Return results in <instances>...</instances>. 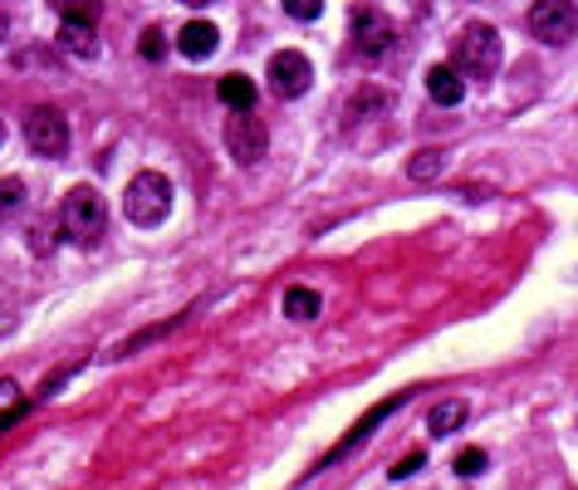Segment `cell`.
I'll list each match as a JSON object with an SVG mask.
<instances>
[{"label": "cell", "instance_id": "603a6c76", "mask_svg": "<svg viewBox=\"0 0 578 490\" xmlns=\"http://www.w3.org/2000/svg\"><path fill=\"white\" fill-rule=\"evenodd\" d=\"M412 471H422V452H407L403 461L393 466V476H397V481H403V476H412Z\"/></svg>", "mask_w": 578, "mask_h": 490}, {"label": "cell", "instance_id": "7c38bea8", "mask_svg": "<svg viewBox=\"0 0 578 490\" xmlns=\"http://www.w3.org/2000/svg\"><path fill=\"white\" fill-rule=\"evenodd\" d=\"M59 45H65L73 59H93V55H99V39H93V20H65V25H59Z\"/></svg>", "mask_w": 578, "mask_h": 490}, {"label": "cell", "instance_id": "9a60e30c", "mask_svg": "<svg viewBox=\"0 0 578 490\" xmlns=\"http://www.w3.org/2000/svg\"><path fill=\"white\" fill-rule=\"evenodd\" d=\"M285 315L290 319H314V315H319V295H314V289H304V285H294L290 295H285Z\"/></svg>", "mask_w": 578, "mask_h": 490}, {"label": "cell", "instance_id": "6da1fadb", "mask_svg": "<svg viewBox=\"0 0 578 490\" xmlns=\"http://www.w3.org/2000/svg\"><path fill=\"white\" fill-rule=\"evenodd\" d=\"M451 65L466 79H490L500 69V35L486 20H471L456 39H451Z\"/></svg>", "mask_w": 578, "mask_h": 490}, {"label": "cell", "instance_id": "52a82bcc", "mask_svg": "<svg viewBox=\"0 0 578 490\" xmlns=\"http://www.w3.org/2000/svg\"><path fill=\"white\" fill-rule=\"evenodd\" d=\"M309 79H314V65L299 49H280V55L270 59V93H275V99H299V93L309 89Z\"/></svg>", "mask_w": 578, "mask_h": 490}, {"label": "cell", "instance_id": "5b68a950", "mask_svg": "<svg viewBox=\"0 0 578 490\" xmlns=\"http://www.w3.org/2000/svg\"><path fill=\"white\" fill-rule=\"evenodd\" d=\"M25 143L39 152V158H65L69 152V118L59 109H30Z\"/></svg>", "mask_w": 578, "mask_h": 490}, {"label": "cell", "instance_id": "5bb4252c", "mask_svg": "<svg viewBox=\"0 0 578 490\" xmlns=\"http://www.w3.org/2000/svg\"><path fill=\"white\" fill-rule=\"evenodd\" d=\"M216 93H220V103H226V109H236V113L256 109V83H250L246 75H226V79L216 83Z\"/></svg>", "mask_w": 578, "mask_h": 490}, {"label": "cell", "instance_id": "4fadbf2b", "mask_svg": "<svg viewBox=\"0 0 578 490\" xmlns=\"http://www.w3.org/2000/svg\"><path fill=\"white\" fill-rule=\"evenodd\" d=\"M471 417V408H466V398H446V402H437L432 408V417H427V432L432 436H451L461 422Z\"/></svg>", "mask_w": 578, "mask_h": 490}, {"label": "cell", "instance_id": "ba28073f", "mask_svg": "<svg viewBox=\"0 0 578 490\" xmlns=\"http://www.w3.org/2000/svg\"><path fill=\"white\" fill-rule=\"evenodd\" d=\"M393 39H397V30H393V20H387L383 10H373V5L353 10V49H359V55H367V59L387 55Z\"/></svg>", "mask_w": 578, "mask_h": 490}, {"label": "cell", "instance_id": "e0dca14e", "mask_svg": "<svg viewBox=\"0 0 578 490\" xmlns=\"http://www.w3.org/2000/svg\"><path fill=\"white\" fill-rule=\"evenodd\" d=\"M367 109H387V93H373V89H367V93H359V99H353L343 113H349V123H359Z\"/></svg>", "mask_w": 578, "mask_h": 490}, {"label": "cell", "instance_id": "ac0fdd59", "mask_svg": "<svg viewBox=\"0 0 578 490\" xmlns=\"http://www.w3.org/2000/svg\"><path fill=\"white\" fill-rule=\"evenodd\" d=\"M486 461H490V456L480 452V446H466V452L456 456V471L461 476H480V471H486Z\"/></svg>", "mask_w": 578, "mask_h": 490}, {"label": "cell", "instance_id": "d6986e66", "mask_svg": "<svg viewBox=\"0 0 578 490\" xmlns=\"http://www.w3.org/2000/svg\"><path fill=\"white\" fill-rule=\"evenodd\" d=\"M138 55H143V59H162V55H167V35H162V30H157V25H152V30H143V45H138Z\"/></svg>", "mask_w": 578, "mask_h": 490}, {"label": "cell", "instance_id": "9c48e42d", "mask_svg": "<svg viewBox=\"0 0 578 490\" xmlns=\"http://www.w3.org/2000/svg\"><path fill=\"white\" fill-rule=\"evenodd\" d=\"M427 93H432L441 109H456V103L466 99V75H461L456 65H437V69H427Z\"/></svg>", "mask_w": 578, "mask_h": 490}, {"label": "cell", "instance_id": "44dd1931", "mask_svg": "<svg viewBox=\"0 0 578 490\" xmlns=\"http://www.w3.org/2000/svg\"><path fill=\"white\" fill-rule=\"evenodd\" d=\"M280 5H285V15H294V20H319L324 0H280Z\"/></svg>", "mask_w": 578, "mask_h": 490}, {"label": "cell", "instance_id": "30bf717a", "mask_svg": "<svg viewBox=\"0 0 578 490\" xmlns=\"http://www.w3.org/2000/svg\"><path fill=\"white\" fill-rule=\"evenodd\" d=\"M220 45V30L212 20H192V25H182V35H177V49H182L186 59H212Z\"/></svg>", "mask_w": 578, "mask_h": 490}, {"label": "cell", "instance_id": "4316f807", "mask_svg": "<svg viewBox=\"0 0 578 490\" xmlns=\"http://www.w3.org/2000/svg\"><path fill=\"white\" fill-rule=\"evenodd\" d=\"M0 138H5V128H0Z\"/></svg>", "mask_w": 578, "mask_h": 490}, {"label": "cell", "instance_id": "cb8c5ba5", "mask_svg": "<svg viewBox=\"0 0 578 490\" xmlns=\"http://www.w3.org/2000/svg\"><path fill=\"white\" fill-rule=\"evenodd\" d=\"M15 392H20V388H15V383H10V378L0 383V408H15Z\"/></svg>", "mask_w": 578, "mask_h": 490}, {"label": "cell", "instance_id": "ffe728a7", "mask_svg": "<svg viewBox=\"0 0 578 490\" xmlns=\"http://www.w3.org/2000/svg\"><path fill=\"white\" fill-rule=\"evenodd\" d=\"M65 20H99V0H59Z\"/></svg>", "mask_w": 578, "mask_h": 490}, {"label": "cell", "instance_id": "7a4b0ae2", "mask_svg": "<svg viewBox=\"0 0 578 490\" xmlns=\"http://www.w3.org/2000/svg\"><path fill=\"white\" fill-rule=\"evenodd\" d=\"M123 212L133 226H162L172 212V182L162 172H138L123 192Z\"/></svg>", "mask_w": 578, "mask_h": 490}, {"label": "cell", "instance_id": "3957f363", "mask_svg": "<svg viewBox=\"0 0 578 490\" xmlns=\"http://www.w3.org/2000/svg\"><path fill=\"white\" fill-rule=\"evenodd\" d=\"M59 221H65V236L79 246H93L103 236V226H109V206H103V196L93 192V186H73L65 196V212H59Z\"/></svg>", "mask_w": 578, "mask_h": 490}, {"label": "cell", "instance_id": "8fae6325", "mask_svg": "<svg viewBox=\"0 0 578 490\" xmlns=\"http://www.w3.org/2000/svg\"><path fill=\"white\" fill-rule=\"evenodd\" d=\"M403 402H407V392H397V398H387V402H377V408H373V412H367V417H363V422H359V426H353V432H349V436H343V446H333V456H329V461H339V456H349V452H353V446H359V442H367V436H373V426H377V422H383V417H393L397 408H403Z\"/></svg>", "mask_w": 578, "mask_h": 490}, {"label": "cell", "instance_id": "2e32d148", "mask_svg": "<svg viewBox=\"0 0 578 490\" xmlns=\"http://www.w3.org/2000/svg\"><path fill=\"white\" fill-rule=\"evenodd\" d=\"M441 167H446V158L427 148V152H417V158L407 162V172H412V182H437V176H441Z\"/></svg>", "mask_w": 578, "mask_h": 490}, {"label": "cell", "instance_id": "8992f818", "mask_svg": "<svg viewBox=\"0 0 578 490\" xmlns=\"http://www.w3.org/2000/svg\"><path fill=\"white\" fill-rule=\"evenodd\" d=\"M226 148H230V158H236L240 167H256L260 158H265V148H270L265 123H260L250 109L236 113V118L226 123Z\"/></svg>", "mask_w": 578, "mask_h": 490}, {"label": "cell", "instance_id": "7402d4cb", "mask_svg": "<svg viewBox=\"0 0 578 490\" xmlns=\"http://www.w3.org/2000/svg\"><path fill=\"white\" fill-rule=\"evenodd\" d=\"M20 196H25V186L15 182V176H10V182H0V216H10L20 206Z\"/></svg>", "mask_w": 578, "mask_h": 490}, {"label": "cell", "instance_id": "484cf974", "mask_svg": "<svg viewBox=\"0 0 578 490\" xmlns=\"http://www.w3.org/2000/svg\"><path fill=\"white\" fill-rule=\"evenodd\" d=\"M0 35H5V15H0Z\"/></svg>", "mask_w": 578, "mask_h": 490}, {"label": "cell", "instance_id": "277c9868", "mask_svg": "<svg viewBox=\"0 0 578 490\" xmlns=\"http://www.w3.org/2000/svg\"><path fill=\"white\" fill-rule=\"evenodd\" d=\"M530 30L544 45H569L578 35V10L574 0H534L530 5Z\"/></svg>", "mask_w": 578, "mask_h": 490}, {"label": "cell", "instance_id": "d4e9b609", "mask_svg": "<svg viewBox=\"0 0 578 490\" xmlns=\"http://www.w3.org/2000/svg\"><path fill=\"white\" fill-rule=\"evenodd\" d=\"M182 5H192V10H202V5H216V0H182Z\"/></svg>", "mask_w": 578, "mask_h": 490}]
</instances>
